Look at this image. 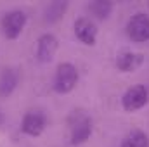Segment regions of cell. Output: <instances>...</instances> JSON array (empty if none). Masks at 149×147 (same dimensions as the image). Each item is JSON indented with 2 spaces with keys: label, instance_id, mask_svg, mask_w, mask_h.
<instances>
[{
  "label": "cell",
  "instance_id": "cell-8",
  "mask_svg": "<svg viewBox=\"0 0 149 147\" xmlns=\"http://www.w3.org/2000/svg\"><path fill=\"white\" fill-rule=\"evenodd\" d=\"M47 128V119L40 111H28L21 118V132L28 137H40Z\"/></svg>",
  "mask_w": 149,
  "mask_h": 147
},
{
  "label": "cell",
  "instance_id": "cell-3",
  "mask_svg": "<svg viewBox=\"0 0 149 147\" xmlns=\"http://www.w3.org/2000/svg\"><path fill=\"white\" fill-rule=\"evenodd\" d=\"M28 23V16L24 10L21 9H12L7 10L0 21V28H2V35L7 40H16L21 37V33L24 31Z\"/></svg>",
  "mask_w": 149,
  "mask_h": 147
},
{
  "label": "cell",
  "instance_id": "cell-11",
  "mask_svg": "<svg viewBox=\"0 0 149 147\" xmlns=\"http://www.w3.org/2000/svg\"><path fill=\"white\" fill-rule=\"evenodd\" d=\"M120 147H149V135L142 130H134L123 137Z\"/></svg>",
  "mask_w": 149,
  "mask_h": 147
},
{
  "label": "cell",
  "instance_id": "cell-13",
  "mask_svg": "<svg viewBox=\"0 0 149 147\" xmlns=\"http://www.w3.org/2000/svg\"><path fill=\"white\" fill-rule=\"evenodd\" d=\"M68 7V2H52L45 9V21L47 23H56L63 17L64 10Z\"/></svg>",
  "mask_w": 149,
  "mask_h": 147
},
{
  "label": "cell",
  "instance_id": "cell-12",
  "mask_svg": "<svg viewBox=\"0 0 149 147\" xmlns=\"http://www.w3.org/2000/svg\"><path fill=\"white\" fill-rule=\"evenodd\" d=\"M88 12L95 17V19H101V21H104V19H108L109 17V14L113 12V5L111 2H106V0H94V2H90L88 5Z\"/></svg>",
  "mask_w": 149,
  "mask_h": 147
},
{
  "label": "cell",
  "instance_id": "cell-1",
  "mask_svg": "<svg viewBox=\"0 0 149 147\" xmlns=\"http://www.w3.org/2000/svg\"><path fill=\"white\" fill-rule=\"evenodd\" d=\"M70 144L73 147L85 144L94 133V121L83 109H73L68 116Z\"/></svg>",
  "mask_w": 149,
  "mask_h": 147
},
{
  "label": "cell",
  "instance_id": "cell-6",
  "mask_svg": "<svg viewBox=\"0 0 149 147\" xmlns=\"http://www.w3.org/2000/svg\"><path fill=\"white\" fill-rule=\"evenodd\" d=\"M73 31L76 40L87 47H94L97 43V26L90 17H85V16L78 17L73 23Z\"/></svg>",
  "mask_w": 149,
  "mask_h": 147
},
{
  "label": "cell",
  "instance_id": "cell-5",
  "mask_svg": "<svg viewBox=\"0 0 149 147\" xmlns=\"http://www.w3.org/2000/svg\"><path fill=\"white\" fill-rule=\"evenodd\" d=\"M125 33L134 43L149 42V16L144 12H135L125 26Z\"/></svg>",
  "mask_w": 149,
  "mask_h": 147
},
{
  "label": "cell",
  "instance_id": "cell-15",
  "mask_svg": "<svg viewBox=\"0 0 149 147\" xmlns=\"http://www.w3.org/2000/svg\"><path fill=\"white\" fill-rule=\"evenodd\" d=\"M148 7H149V3H148Z\"/></svg>",
  "mask_w": 149,
  "mask_h": 147
},
{
  "label": "cell",
  "instance_id": "cell-2",
  "mask_svg": "<svg viewBox=\"0 0 149 147\" xmlns=\"http://www.w3.org/2000/svg\"><path fill=\"white\" fill-rule=\"evenodd\" d=\"M78 80H80V74H78L76 66L71 62H61L52 78V88L56 94L66 95L76 88Z\"/></svg>",
  "mask_w": 149,
  "mask_h": 147
},
{
  "label": "cell",
  "instance_id": "cell-4",
  "mask_svg": "<svg viewBox=\"0 0 149 147\" xmlns=\"http://www.w3.org/2000/svg\"><path fill=\"white\" fill-rule=\"evenodd\" d=\"M149 102V90L144 85H132L128 87L123 95H121V107L127 112H135V111L146 107Z\"/></svg>",
  "mask_w": 149,
  "mask_h": 147
},
{
  "label": "cell",
  "instance_id": "cell-14",
  "mask_svg": "<svg viewBox=\"0 0 149 147\" xmlns=\"http://www.w3.org/2000/svg\"><path fill=\"white\" fill-rule=\"evenodd\" d=\"M3 123V116H2V112H0V125Z\"/></svg>",
  "mask_w": 149,
  "mask_h": 147
},
{
  "label": "cell",
  "instance_id": "cell-9",
  "mask_svg": "<svg viewBox=\"0 0 149 147\" xmlns=\"http://www.w3.org/2000/svg\"><path fill=\"white\" fill-rule=\"evenodd\" d=\"M144 64V54L125 50L116 57V69L120 73H134Z\"/></svg>",
  "mask_w": 149,
  "mask_h": 147
},
{
  "label": "cell",
  "instance_id": "cell-7",
  "mask_svg": "<svg viewBox=\"0 0 149 147\" xmlns=\"http://www.w3.org/2000/svg\"><path fill=\"white\" fill-rule=\"evenodd\" d=\"M57 49H59V40H57V37L54 33H43V35H40L37 40V50H35L38 62L49 64L56 57Z\"/></svg>",
  "mask_w": 149,
  "mask_h": 147
},
{
  "label": "cell",
  "instance_id": "cell-10",
  "mask_svg": "<svg viewBox=\"0 0 149 147\" xmlns=\"http://www.w3.org/2000/svg\"><path fill=\"white\" fill-rule=\"evenodd\" d=\"M19 87V73L16 68L9 66L0 73V97L7 99L10 97Z\"/></svg>",
  "mask_w": 149,
  "mask_h": 147
}]
</instances>
